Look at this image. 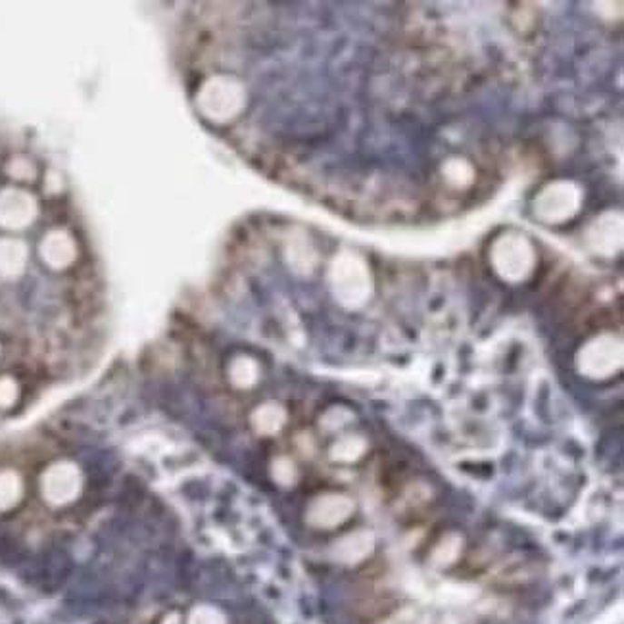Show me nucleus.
Instances as JSON below:
<instances>
[{
  "mask_svg": "<svg viewBox=\"0 0 624 624\" xmlns=\"http://www.w3.org/2000/svg\"><path fill=\"white\" fill-rule=\"evenodd\" d=\"M37 215V202L31 194L8 189L0 194V225L6 229H24Z\"/></svg>",
  "mask_w": 624,
  "mask_h": 624,
  "instance_id": "1",
  "label": "nucleus"
},
{
  "mask_svg": "<svg viewBox=\"0 0 624 624\" xmlns=\"http://www.w3.org/2000/svg\"><path fill=\"white\" fill-rule=\"evenodd\" d=\"M22 484L14 473L0 475V508H10V505L20 498Z\"/></svg>",
  "mask_w": 624,
  "mask_h": 624,
  "instance_id": "6",
  "label": "nucleus"
},
{
  "mask_svg": "<svg viewBox=\"0 0 624 624\" xmlns=\"http://www.w3.org/2000/svg\"><path fill=\"white\" fill-rule=\"evenodd\" d=\"M281 413L277 410L267 408L260 413V427L265 431H275L281 425Z\"/></svg>",
  "mask_w": 624,
  "mask_h": 624,
  "instance_id": "9",
  "label": "nucleus"
},
{
  "mask_svg": "<svg viewBox=\"0 0 624 624\" xmlns=\"http://www.w3.org/2000/svg\"><path fill=\"white\" fill-rule=\"evenodd\" d=\"M43 488H45V496L53 503L72 501L79 494V488H81L79 470L70 463L54 465L46 473Z\"/></svg>",
  "mask_w": 624,
  "mask_h": 624,
  "instance_id": "2",
  "label": "nucleus"
},
{
  "mask_svg": "<svg viewBox=\"0 0 624 624\" xmlns=\"http://www.w3.org/2000/svg\"><path fill=\"white\" fill-rule=\"evenodd\" d=\"M41 256L53 269H64L75 260V244L70 234L54 231L45 237L41 244Z\"/></svg>",
  "mask_w": 624,
  "mask_h": 624,
  "instance_id": "3",
  "label": "nucleus"
},
{
  "mask_svg": "<svg viewBox=\"0 0 624 624\" xmlns=\"http://www.w3.org/2000/svg\"><path fill=\"white\" fill-rule=\"evenodd\" d=\"M346 515V503L339 498H325L319 503H315L313 508V520L319 522V525H332L339 519H342Z\"/></svg>",
  "mask_w": 624,
  "mask_h": 624,
  "instance_id": "5",
  "label": "nucleus"
},
{
  "mask_svg": "<svg viewBox=\"0 0 624 624\" xmlns=\"http://www.w3.org/2000/svg\"><path fill=\"white\" fill-rule=\"evenodd\" d=\"M27 262V248L20 241H0V275L18 277Z\"/></svg>",
  "mask_w": 624,
  "mask_h": 624,
  "instance_id": "4",
  "label": "nucleus"
},
{
  "mask_svg": "<svg viewBox=\"0 0 624 624\" xmlns=\"http://www.w3.org/2000/svg\"><path fill=\"white\" fill-rule=\"evenodd\" d=\"M234 377H237L239 382L248 384V381H252V377H254V371H252V367L246 362H239L237 371H234Z\"/></svg>",
  "mask_w": 624,
  "mask_h": 624,
  "instance_id": "10",
  "label": "nucleus"
},
{
  "mask_svg": "<svg viewBox=\"0 0 624 624\" xmlns=\"http://www.w3.org/2000/svg\"><path fill=\"white\" fill-rule=\"evenodd\" d=\"M8 172L12 177L22 179V181H29L33 175H35V170H33V165L27 160H14L8 167Z\"/></svg>",
  "mask_w": 624,
  "mask_h": 624,
  "instance_id": "8",
  "label": "nucleus"
},
{
  "mask_svg": "<svg viewBox=\"0 0 624 624\" xmlns=\"http://www.w3.org/2000/svg\"><path fill=\"white\" fill-rule=\"evenodd\" d=\"M15 398H18V384L12 379H0V406H12Z\"/></svg>",
  "mask_w": 624,
  "mask_h": 624,
  "instance_id": "7",
  "label": "nucleus"
}]
</instances>
